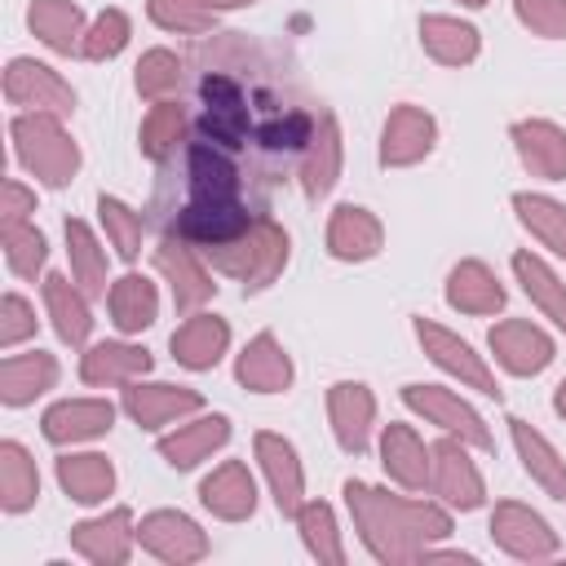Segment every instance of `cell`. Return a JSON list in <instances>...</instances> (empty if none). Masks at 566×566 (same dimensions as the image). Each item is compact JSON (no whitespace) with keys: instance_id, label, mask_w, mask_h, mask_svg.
<instances>
[{"instance_id":"cell-28","label":"cell","mask_w":566,"mask_h":566,"mask_svg":"<svg viewBox=\"0 0 566 566\" xmlns=\"http://www.w3.org/2000/svg\"><path fill=\"white\" fill-rule=\"evenodd\" d=\"M199 504L221 522H243L256 513V478L248 473L243 460H221L199 482Z\"/></svg>"},{"instance_id":"cell-16","label":"cell","mask_w":566,"mask_h":566,"mask_svg":"<svg viewBox=\"0 0 566 566\" xmlns=\"http://www.w3.org/2000/svg\"><path fill=\"white\" fill-rule=\"evenodd\" d=\"M252 455H256V464H261V478H265V486H270L279 513H283V517H296V509L305 504V469H301L296 447H292L283 433L261 429V433L252 438Z\"/></svg>"},{"instance_id":"cell-27","label":"cell","mask_w":566,"mask_h":566,"mask_svg":"<svg viewBox=\"0 0 566 566\" xmlns=\"http://www.w3.org/2000/svg\"><path fill=\"white\" fill-rule=\"evenodd\" d=\"M226 442H230V416L208 411V416H195V420H177V429L159 438V455L172 469H195L212 451H221Z\"/></svg>"},{"instance_id":"cell-25","label":"cell","mask_w":566,"mask_h":566,"mask_svg":"<svg viewBox=\"0 0 566 566\" xmlns=\"http://www.w3.org/2000/svg\"><path fill=\"white\" fill-rule=\"evenodd\" d=\"M522 168L539 181H566V128L553 119H517L509 128Z\"/></svg>"},{"instance_id":"cell-32","label":"cell","mask_w":566,"mask_h":566,"mask_svg":"<svg viewBox=\"0 0 566 566\" xmlns=\"http://www.w3.org/2000/svg\"><path fill=\"white\" fill-rule=\"evenodd\" d=\"M40 292H44V310H49V318H53L57 340L71 345V349H75V345H88V336H93L88 292H84L75 279H66V274H44Z\"/></svg>"},{"instance_id":"cell-1","label":"cell","mask_w":566,"mask_h":566,"mask_svg":"<svg viewBox=\"0 0 566 566\" xmlns=\"http://www.w3.org/2000/svg\"><path fill=\"white\" fill-rule=\"evenodd\" d=\"M345 509L354 517V531L363 548L380 566H407L424 562V553L451 535V509L433 500H411V495H389L385 486L349 478L340 486Z\"/></svg>"},{"instance_id":"cell-18","label":"cell","mask_w":566,"mask_h":566,"mask_svg":"<svg viewBox=\"0 0 566 566\" xmlns=\"http://www.w3.org/2000/svg\"><path fill=\"white\" fill-rule=\"evenodd\" d=\"M256 217L239 203V199H221V203H208V199H190L181 212H177V234L186 243H195L199 252L208 248H221L230 239H239Z\"/></svg>"},{"instance_id":"cell-34","label":"cell","mask_w":566,"mask_h":566,"mask_svg":"<svg viewBox=\"0 0 566 566\" xmlns=\"http://www.w3.org/2000/svg\"><path fill=\"white\" fill-rule=\"evenodd\" d=\"M27 27H31V35H35L44 49L71 57V53L84 49L88 18H84V9H80L75 0H31V9H27Z\"/></svg>"},{"instance_id":"cell-44","label":"cell","mask_w":566,"mask_h":566,"mask_svg":"<svg viewBox=\"0 0 566 566\" xmlns=\"http://www.w3.org/2000/svg\"><path fill=\"white\" fill-rule=\"evenodd\" d=\"M97 221H102V230H106L115 256H119V261H137L142 239H146V217H142L133 203L115 199V195H97Z\"/></svg>"},{"instance_id":"cell-23","label":"cell","mask_w":566,"mask_h":566,"mask_svg":"<svg viewBox=\"0 0 566 566\" xmlns=\"http://www.w3.org/2000/svg\"><path fill=\"white\" fill-rule=\"evenodd\" d=\"M380 248H385V226H380V217L371 208H363V203L332 208V217H327V252L336 261L358 265V261L380 256Z\"/></svg>"},{"instance_id":"cell-41","label":"cell","mask_w":566,"mask_h":566,"mask_svg":"<svg viewBox=\"0 0 566 566\" xmlns=\"http://www.w3.org/2000/svg\"><path fill=\"white\" fill-rule=\"evenodd\" d=\"M513 212L522 221V230L548 248L553 256L566 261V203H557L553 195H535V190H517L513 195Z\"/></svg>"},{"instance_id":"cell-17","label":"cell","mask_w":566,"mask_h":566,"mask_svg":"<svg viewBox=\"0 0 566 566\" xmlns=\"http://www.w3.org/2000/svg\"><path fill=\"white\" fill-rule=\"evenodd\" d=\"M199 97H203V137L226 146V150H239L248 142V106H243V88L230 80V75H203L199 84Z\"/></svg>"},{"instance_id":"cell-48","label":"cell","mask_w":566,"mask_h":566,"mask_svg":"<svg viewBox=\"0 0 566 566\" xmlns=\"http://www.w3.org/2000/svg\"><path fill=\"white\" fill-rule=\"evenodd\" d=\"M128 35H133L128 13H124V9H102V13L88 22V31H84V49H80V57H88V62H111V57L124 53Z\"/></svg>"},{"instance_id":"cell-13","label":"cell","mask_w":566,"mask_h":566,"mask_svg":"<svg viewBox=\"0 0 566 566\" xmlns=\"http://www.w3.org/2000/svg\"><path fill=\"white\" fill-rule=\"evenodd\" d=\"M486 345H491L495 363L509 376H539L553 363V354H557L553 336L539 323H531V318H500L486 332Z\"/></svg>"},{"instance_id":"cell-36","label":"cell","mask_w":566,"mask_h":566,"mask_svg":"<svg viewBox=\"0 0 566 566\" xmlns=\"http://www.w3.org/2000/svg\"><path fill=\"white\" fill-rule=\"evenodd\" d=\"M513 279L522 283V292H526V301L557 327V332H566V283H562V274L544 261V256H535V252H513Z\"/></svg>"},{"instance_id":"cell-12","label":"cell","mask_w":566,"mask_h":566,"mask_svg":"<svg viewBox=\"0 0 566 566\" xmlns=\"http://www.w3.org/2000/svg\"><path fill=\"white\" fill-rule=\"evenodd\" d=\"M124 416L137 424V429H164L172 420H186L195 411H203V394L199 389H186V385H168V380H133L124 385Z\"/></svg>"},{"instance_id":"cell-2","label":"cell","mask_w":566,"mask_h":566,"mask_svg":"<svg viewBox=\"0 0 566 566\" xmlns=\"http://www.w3.org/2000/svg\"><path fill=\"white\" fill-rule=\"evenodd\" d=\"M9 137H13V159L49 190H62L75 181L84 155L80 142L66 133V124L57 115H35V111H18L9 119Z\"/></svg>"},{"instance_id":"cell-47","label":"cell","mask_w":566,"mask_h":566,"mask_svg":"<svg viewBox=\"0 0 566 566\" xmlns=\"http://www.w3.org/2000/svg\"><path fill=\"white\" fill-rule=\"evenodd\" d=\"M146 13L159 31L172 35H208L217 27V13L199 0H146Z\"/></svg>"},{"instance_id":"cell-15","label":"cell","mask_w":566,"mask_h":566,"mask_svg":"<svg viewBox=\"0 0 566 566\" xmlns=\"http://www.w3.org/2000/svg\"><path fill=\"white\" fill-rule=\"evenodd\" d=\"M71 548L93 566H124L137 548V522L124 504L106 509V513L84 517V522L71 526Z\"/></svg>"},{"instance_id":"cell-46","label":"cell","mask_w":566,"mask_h":566,"mask_svg":"<svg viewBox=\"0 0 566 566\" xmlns=\"http://www.w3.org/2000/svg\"><path fill=\"white\" fill-rule=\"evenodd\" d=\"M4 261L18 279H35L49 261V239L44 230H35V221H22V226H4Z\"/></svg>"},{"instance_id":"cell-11","label":"cell","mask_w":566,"mask_h":566,"mask_svg":"<svg viewBox=\"0 0 566 566\" xmlns=\"http://www.w3.org/2000/svg\"><path fill=\"white\" fill-rule=\"evenodd\" d=\"M433 146H438V119L424 106L398 102L385 115V128H380V164L385 168H411V164L429 159Z\"/></svg>"},{"instance_id":"cell-33","label":"cell","mask_w":566,"mask_h":566,"mask_svg":"<svg viewBox=\"0 0 566 566\" xmlns=\"http://www.w3.org/2000/svg\"><path fill=\"white\" fill-rule=\"evenodd\" d=\"M420 49L438 66H469L482 53V31L455 13H424L420 18Z\"/></svg>"},{"instance_id":"cell-10","label":"cell","mask_w":566,"mask_h":566,"mask_svg":"<svg viewBox=\"0 0 566 566\" xmlns=\"http://www.w3.org/2000/svg\"><path fill=\"white\" fill-rule=\"evenodd\" d=\"M491 539H495V548H504L509 557H517V562H548V557H557V548H562V539H557V531L531 509V504H517V500H500L495 509H491Z\"/></svg>"},{"instance_id":"cell-5","label":"cell","mask_w":566,"mask_h":566,"mask_svg":"<svg viewBox=\"0 0 566 566\" xmlns=\"http://www.w3.org/2000/svg\"><path fill=\"white\" fill-rule=\"evenodd\" d=\"M433 464H429V491L438 495V504L455 509V513H473L486 504V482L478 460L469 455V442L455 433H442L433 447Z\"/></svg>"},{"instance_id":"cell-31","label":"cell","mask_w":566,"mask_h":566,"mask_svg":"<svg viewBox=\"0 0 566 566\" xmlns=\"http://www.w3.org/2000/svg\"><path fill=\"white\" fill-rule=\"evenodd\" d=\"M429 464H433V451L424 447V438L411 424H385L380 429V469L389 473V482H398L402 491H424Z\"/></svg>"},{"instance_id":"cell-21","label":"cell","mask_w":566,"mask_h":566,"mask_svg":"<svg viewBox=\"0 0 566 566\" xmlns=\"http://www.w3.org/2000/svg\"><path fill=\"white\" fill-rule=\"evenodd\" d=\"M168 349H172L177 367H186V371H212L226 358V349H230V323L221 314H212V310H195L168 336Z\"/></svg>"},{"instance_id":"cell-55","label":"cell","mask_w":566,"mask_h":566,"mask_svg":"<svg viewBox=\"0 0 566 566\" xmlns=\"http://www.w3.org/2000/svg\"><path fill=\"white\" fill-rule=\"evenodd\" d=\"M455 4H464V9H482L486 0H455Z\"/></svg>"},{"instance_id":"cell-40","label":"cell","mask_w":566,"mask_h":566,"mask_svg":"<svg viewBox=\"0 0 566 566\" xmlns=\"http://www.w3.org/2000/svg\"><path fill=\"white\" fill-rule=\"evenodd\" d=\"M35 500H40V469L18 438H4L0 442V509L18 517L35 509Z\"/></svg>"},{"instance_id":"cell-4","label":"cell","mask_w":566,"mask_h":566,"mask_svg":"<svg viewBox=\"0 0 566 566\" xmlns=\"http://www.w3.org/2000/svg\"><path fill=\"white\" fill-rule=\"evenodd\" d=\"M411 332H416L424 358H429L438 371H447L451 380H460V389H478V394H486V398H500L495 371L486 367V358H482L464 336H455L451 327H442V323H433V318H411Z\"/></svg>"},{"instance_id":"cell-45","label":"cell","mask_w":566,"mask_h":566,"mask_svg":"<svg viewBox=\"0 0 566 566\" xmlns=\"http://www.w3.org/2000/svg\"><path fill=\"white\" fill-rule=\"evenodd\" d=\"M181 57L172 49H146L137 57V71H133V88L146 97V102H172L181 93Z\"/></svg>"},{"instance_id":"cell-20","label":"cell","mask_w":566,"mask_h":566,"mask_svg":"<svg viewBox=\"0 0 566 566\" xmlns=\"http://www.w3.org/2000/svg\"><path fill=\"white\" fill-rule=\"evenodd\" d=\"M340 159H345L340 124H336L332 111H318L314 128H310V137L301 146V190H305V199L332 195V186L340 181Z\"/></svg>"},{"instance_id":"cell-22","label":"cell","mask_w":566,"mask_h":566,"mask_svg":"<svg viewBox=\"0 0 566 566\" xmlns=\"http://www.w3.org/2000/svg\"><path fill=\"white\" fill-rule=\"evenodd\" d=\"M292 376H296L292 354L283 349V340L274 332H256L234 358V380L252 394H283V389H292Z\"/></svg>"},{"instance_id":"cell-54","label":"cell","mask_w":566,"mask_h":566,"mask_svg":"<svg viewBox=\"0 0 566 566\" xmlns=\"http://www.w3.org/2000/svg\"><path fill=\"white\" fill-rule=\"evenodd\" d=\"M553 411H557V416L566 420V376H562V385L553 389Z\"/></svg>"},{"instance_id":"cell-7","label":"cell","mask_w":566,"mask_h":566,"mask_svg":"<svg viewBox=\"0 0 566 566\" xmlns=\"http://www.w3.org/2000/svg\"><path fill=\"white\" fill-rule=\"evenodd\" d=\"M4 97L18 111L57 115V119L75 115V88L49 62H35V57H9V66H4Z\"/></svg>"},{"instance_id":"cell-53","label":"cell","mask_w":566,"mask_h":566,"mask_svg":"<svg viewBox=\"0 0 566 566\" xmlns=\"http://www.w3.org/2000/svg\"><path fill=\"white\" fill-rule=\"evenodd\" d=\"M199 4H208L212 13H226V9H248V4H256V0H199Z\"/></svg>"},{"instance_id":"cell-19","label":"cell","mask_w":566,"mask_h":566,"mask_svg":"<svg viewBox=\"0 0 566 566\" xmlns=\"http://www.w3.org/2000/svg\"><path fill=\"white\" fill-rule=\"evenodd\" d=\"M111 424H115V402H106V398H62L40 416V433L53 447L93 442V438L111 433Z\"/></svg>"},{"instance_id":"cell-49","label":"cell","mask_w":566,"mask_h":566,"mask_svg":"<svg viewBox=\"0 0 566 566\" xmlns=\"http://www.w3.org/2000/svg\"><path fill=\"white\" fill-rule=\"evenodd\" d=\"M35 327H40L35 305H31L22 292H4V296H0V349H4V354L18 349L22 340L35 336Z\"/></svg>"},{"instance_id":"cell-35","label":"cell","mask_w":566,"mask_h":566,"mask_svg":"<svg viewBox=\"0 0 566 566\" xmlns=\"http://www.w3.org/2000/svg\"><path fill=\"white\" fill-rule=\"evenodd\" d=\"M57 385V358L44 354V349H31V354H4L0 363V402L4 407H27L35 402L40 394H49Z\"/></svg>"},{"instance_id":"cell-50","label":"cell","mask_w":566,"mask_h":566,"mask_svg":"<svg viewBox=\"0 0 566 566\" xmlns=\"http://www.w3.org/2000/svg\"><path fill=\"white\" fill-rule=\"evenodd\" d=\"M517 22L539 40H566V0H513Z\"/></svg>"},{"instance_id":"cell-42","label":"cell","mask_w":566,"mask_h":566,"mask_svg":"<svg viewBox=\"0 0 566 566\" xmlns=\"http://www.w3.org/2000/svg\"><path fill=\"white\" fill-rule=\"evenodd\" d=\"M296 531H301V544L314 562L345 566V539H340V526H336V513L327 500H305L296 509Z\"/></svg>"},{"instance_id":"cell-14","label":"cell","mask_w":566,"mask_h":566,"mask_svg":"<svg viewBox=\"0 0 566 566\" xmlns=\"http://www.w3.org/2000/svg\"><path fill=\"white\" fill-rule=\"evenodd\" d=\"M327 424L345 455H363L371 447V429H376V394L363 380L327 385Z\"/></svg>"},{"instance_id":"cell-39","label":"cell","mask_w":566,"mask_h":566,"mask_svg":"<svg viewBox=\"0 0 566 566\" xmlns=\"http://www.w3.org/2000/svg\"><path fill=\"white\" fill-rule=\"evenodd\" d=\"M66 256H71V279L88 292V296H106L111 292V261H106V248L102 239L93 234L88 221L80 217H66Z\"/></svg>"},{"instance_id":"cell-43","label":"cell","mask_w":566,"mask_h":566,"mask_svg":"<svg viewBox=\"0 0 566 566\" xmlns=\"http://www.w3.org/2000/svg\"><path fill=\"white\" fill-rule=\"evenodd\" d=\"M186 128H190V124H186L181 102H155V106L146 111L142 128H137V146H142L146 159L164 164V159H172L177 146L186 142Z\"/></svg>"},{"instance_id":"cell-51","label":"cell","mask_w":566,"mask_h":566,"mask_svg":"<svg viewBox=\"0 0 566 566\" xmlns=\"http://www.w3.org/2000/svg\"><path fill=\"white\" fill-rule=\"evenodd\" d=\"M31 212H35V190L22 186L18 177H9L4 190H0V230H4V226H22V221H31Z\"/></svg>"},{"instance_id":"cell-6","label":"cell","mask_w":566,"mask_h":566,"mask_svg":"<svg viewBox=\"0 0 566 566\" xmlns=\"http://www.w3.org/2000/svg\"><path fill=\"white\" fill-rule=\"evenodd\" d=\"M402 407L416 411L424 424H438L442 433H455V438H464V442L478 447V451H491V429H486V420H482L455 389L411 380V385H402Z\"/></svg>"},{"instance_id":"cell-30","label":"cell","mask_w":566,"mask_h":566,"mask_svg":"<svg viewBox=\"0 0 566 566\" xmlns=\"http://www.w3.org/2000/svg\"><path fill=\"white\" fill-rule=\"evenodd\" d=\"M186 181H190V199H208V203L239 199V168L230 150L208 137L186 146Z\"/></svg>"},{"instance_id":"cell-3","label":"cell","mask_w":566,"mask_h":566,"mask_svg":"<svg viewBox=\"0 0 566 566\" xmlns=\"http://www.w3.org/2000/svg\"><path fill=\"white\" fill-rule=\"evenodd\" d=\"M287 256H292V239L270 217H256L239 239L203 252V261L226 279L243 283V292H265L270 283H279V274L287 270Z\"/></svg>"},{"instance_id":"cell-24","label":"cell","mask_w":566,"mask_h":566,"mask_svg":"<svg viewBox=\"0 0 566 566\" xmlns=\"http://www.w3.org/2000/svg\"><path fill=\"white\" fill-rule=\"evenodd\" d=\"M155 367L146 345L133 340H97L80 354V380L93 389H111V385H133Z\"/></svg>"},{"instance_id":"cell-9","label":"cell","mask_w":566,"mask_h":566,"mask_svg":"<svg viewBox=\"0 0 566 566\" xmlns=\"http://www.w3.org/2000/svg\"><path fill=\"white\" fill-rule=\"evenodd\" d=\"M155 270L168 279L172 305H177L181 314H195L199 305H208V301L217 296V283H212V274H208L203 252H199L195 243H186L177 230L155 243Z\"/></svg>"},{"instance_id":"cell-52","label":"cell","mask_w":566,"mask_h":566,"mask_svg":"<svg viewBox=\"0 0 566 566\" xmlns=\"http://www.w3.org/2000/svg\"><path fill=\"white\" fill-rule=\"evenodd\" d=\"M310 128H314V119H305V115H287V119L265 124V128H261V142H265L270 150H296V146H305Z\"/></svg>"},{"instance_id":"cell-37","label":"cell","mask_w":566,"mask_h":566,"mask_svg":"<svg viewBox=\"0 0 566 566\" xmlns=\"http://www.w3.org/2000/svg\"><path fill=\"white\" fill-rule=\"evenodd\" d=\"M106 310H111L115 332L137 336V332H146V327L159 318V292H155V283H150L146 274L128 270V274H119V279L111 283V292H106Z\"/></svg>"},{"instance_id":"cell-8","label":"cell","mask_w":566,"mask_h":566,"mask_svg":"<svg viewBox=\"0 0 566 566\" xmlns=\"http://www.w3.org/2000/svg\"><path fill=\"white\" fill-rule=\"evenodd\" d=\"M137 544H142V553H150L155 562H168V566H190V562H203L212 553L208 531L181 509L146 513L137 522Z\"/></svg>"},{"instance_id":"cell-38","label":"cell","mask_w":566,"mask_h":566,"mask_svg":"<svg viewBox=\"0 0 566 566\" xmlns=\"http://www.w3.org/2000/svg\"><path fill=\"white\" fill-rule=\"evenodd\" d=\"M57 486L75 504H102L115 491V464L102 451H66L57 455Z\"/></svg>"},{"instance_id":"cell-29","label":"cell","mask_w":566,"mask_h":566,"mask_svg":"<svg viewBox=\"0 0 566 566\" xmlns=\"http://www.w3.org/2000/svg\"><path fill=\"white\" fill-rule=\"evenodd\" d=\"M509 438H513V451H517L526 478H531L548 500H562V504H566V460H562V451H557L535 424H526L522 416L509 420Z\"/></svg>"},{"instance_id":"cell-26","label":"cell","mask_w":566,"mask_h":566,"mask_svg":"<svg viewBox=\"0 0 566 566\" xmlns=\"http://www.w3.org/2000/svg\"><path fill=\"white\" fill-rule=\"evenodd\" d=\"M509 301L504 283L495 279V270L478 256H464L451 265L447 274V305L455 314H473V318H486V314H500Z\"/></svg>"}]
</instances>
